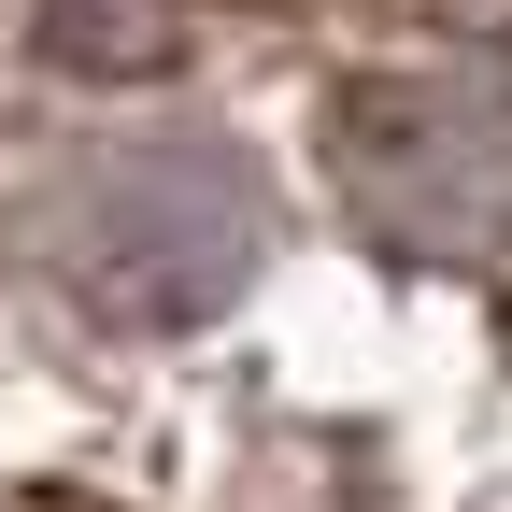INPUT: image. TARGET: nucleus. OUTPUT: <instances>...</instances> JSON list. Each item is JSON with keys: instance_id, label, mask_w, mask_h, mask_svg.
<instances>
[{"instance_id": "1", "label": "nucleus", "mask_w": 512, "mask_h": 512, "mask_svg": "<svg viewBox=\"0 0 512 512\" xmlns=\"http://www.w3.org/2000/svg\"><path fill=\"white\" fill-rule=\"evenodd\" d=\"M15 512H100V498H15Z\"/></svg>"}]
</instances>
